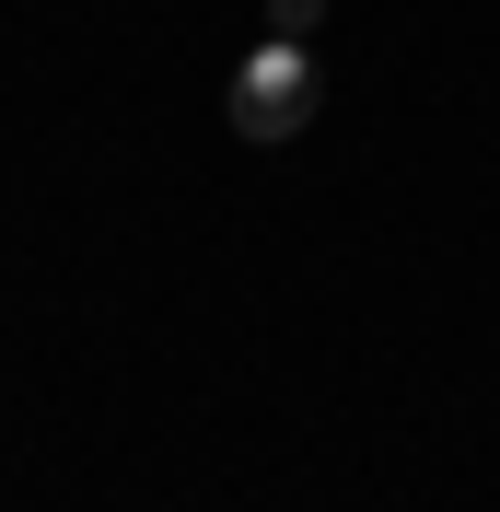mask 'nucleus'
<instances>
[{"instance_id":"nucleus-1","label":"nucleus","mask_w":500,"mask_h":512,"mask_svg":"<svg viewBox=\"0 0 500 512\" xmlns=\"http://www.w3.org/2000/svg\"><path fill=\"white\" fill-rule=\"evenodd\" d=\"M314 94H326V82H314V47L303 35H268V47L233 70V128H245V140H291V128L314 117Z\"/></svg>"},{"instance_id":"nucleus-2","label":"nucleus","mask_w":500,"mask_h":512,"mask_svg":"<svg viewBox=\"0 0 500 512\" xmlns=\"http://www.w3.org/2000/svg\"><path fill=\"white\" fill-rule=\"evenodd\" d=\"M314 24H326V0H268V35H303L314 47Z\"/></svg>"}]
</instances>
